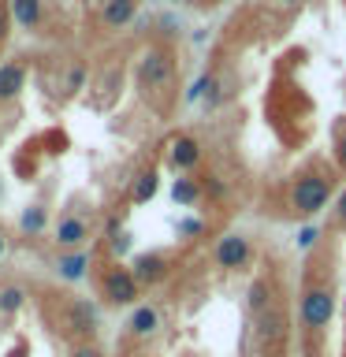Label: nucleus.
Masks as SVG:
<instances>
[{
  "label": "nucleus",
  "instance_id": "27",
  "mask_svg": "<svg viewBox=\"0 0 346 357\" xmlns=\"http://www.w3.org/2000/svg\"><path fill=\"white\" fill-rule=\"evenodd\" d=\"M335 160H339V167H346V130L335 138Z\"/></svg>",
  "mask_w": 346,
  "mask_h": 357
},
{
  "label": "nucleus",
  "instance_id": "15",
  "mask_svg": "<svg viewBox=\"0 0 346 357\" xmlns=\"http://www.w3.org/2000/svg\"><path fill=\"white\" fill-rule=\"evenodd\" d=\"M134 11H138V0H108L105 11H100V22H105L108 30H119L134 19Z\"/></svg>",
  "mask_w": 346,
  "mask_h": 357
},
{
  "label": "nucleus",
  "instance_id": "22",
  "mask_svg": "<svg viewBox=\"0 0 346 357\" xmlns=\"http://www.w3.org/2000/svg\"><path fill=\"white\" fill-rule=\"evenodd\" d=\"M335 227L346 231V186L339 190V197H335Z\"/></svg>",
  "mask_w": 346,
  "mask_h": 357
},
{
  "label": "nucleus",
  "instance_id": "30",
  "mask_svg": "<svg viewBox=\"0 0 346 357\" xmlns=\"http://www.w3.org/2000/svg\"><path fill=\"white\" fill-rule=\"evenodd\" d=\"M4 33H8L4 30V8H0V41H4Z\"/></svg>",
  "mask_w": 346,
  "mask_h": 357
},
{
  "label": "nucleus",
  "instance_id": "1",
  "mask_svg": "<svg viewBox=\"0 0 346 357\" xmlns=\"http://www.w3.org/2000/svg\"><path fill=\"white\" fill-rule=\"evenodd\" d=\"M335 197V186L328 175H301L294 178V186H290V212L294 216H317L320 208H328Z\"/></svg>",
  "mask_w": 346,
  "mask_h": 357
},
{
  "label": "nucleus",
  "instance_id": "6",
  "mask_svg": "<svg viewBox=\"0 0 346 357\" xmlns=\"http://www.w3.org/2000/svg\"><path fill=\"white\" fill-rule=\"evenodd\" d=\"M220 268H227V272H242V268H250L253 261V245L250 238H242V234H223L216 242V250H212Z\"/></svg>",
  "mask_w": 346,
  "mask_h": 357
},
{
  "label": "nucleus",
  "instance_id": "24",
  "mask_svg": "<svg viewBox=\"0 0 346 357\" xmlns=\"http://www.w3.org/2000/svg\"><path fill=\"white\" fill-rule=\"evenodd\" d=\"M108 245H112V253H127V250H130V238H127V231H119L116 238H108Z\"/></svg>",
  "mask_w": 346,
  "mask_h": 357
},
{
  "label": "nucleus",
  "instance_id": "5",
  "mask_svg": "<svg viewBox=\"0 0 346 357\" xmlns=\"http://www.w3.org/2000/svg\"><path fill=\"white\" fill-rule=\"evenodd\" d=\"M52 242L60 245L63 253L86 250V242H89V220L78 216V212H63V216L56 220V227H52Z\"/></svg>",
  "mask_w": 346,
  "mask_h": 357
},
{
  "label": "nucleus",
  "instance_id": "18",
  "mask_svg": "<svg viewBox=\"0 0 346 357\" xmlns=\"http://www.w3.org/2000/svg\"><path fill=\"white\" fill-rule=\"evenodd\" d=\"M27 287H19V283H8V287H0V317H15V312L27 305Z\"/></svg>",
  "mask_w": 346,
  "mask_h": 357
},
{
  "label": "nucleus",
  "instance_id": "28",
  "mask_svg": "<svg viewBox=\"0 0 346 357\" xmlns=\"http://www.w3.org/2000/svg\"><path fill=\"white\" fill-rule=\"evenodd\" d=\"M317 238H320V231H317V227H306V231H301V238H298V242H301V245H306V250H309V245L317 242Z\"/></svg>",
  "mask_w": 346,
  "mask_h": 357
},
{
  "label": "nucleus",
  "instance_id": "20",
  "mask_svg": "<svg viewBox=\"0 0 346 357\" xmlns=\"http://www.w3.org/2000/svg\"><path fill=\"white\" fill-rule=\"evenodd\" d=\"M197 194H201V190H197V183H194V178H175V186H172V197L179 201V205H194V201H197Z\"/></svg>",
  "mask_w": 346,
  "mask_h": 357
},
{
  "label": "nucleus",
  "instance_id": "23",
  "mask_svg": "<svg viewBox=\"0 0 346 357\" xmlns=\"http://www.w3.org/2000/svg\"><path fill=\"white\" fill-rule=\"evenodd\" d=\"M82 82H86V67H71V75H67V93L82 89Z\"/></svg>",
  "mask_w": 346,
  "mask_h": 357
},
{
  "label": "nucleus",
  "instance_id": "26",
  "mask_svg": "<svg viewBox=\"0 0 346 357\" xmlns=\"http://www.w3.org/2000/svg\"><path fill=\"white\" fill-rule=\"evenodd\" d=\"M71 357H105V354H100L93 342H82V346H75V350H71Z\"/></svg>",
  "mask_w": 346,
  "mask_h": 357
},
{
  "label": "nucleus",
  "instance_id": "8",
  "mask_svg": "<svg viewBox=\"0 0 346 357\" xmlns=\"http://www.w3.org/2000/svg\"><path fill=\"white\" fill-rule=\"evenodd\" d=\"M167 164L175 167V172H194V167L201 164V145L197 138H190V134H179V138H172V145H167Z\"/></svg>",
  "mask_w": 346,
  "mask_h": 357
},
{
  "label": "nucleus",
  "instance_id": "31",
  "mask_svg": "<svg viewBox=\"0 0 346 357\" xmlns=\"http://www.w3.org/2000/svg\"><path fill=\"white\" fill-rule=\"evenodd\" d=\"M279 4H290V8H298V4H306V0H279Z\"/></svg>",
  "mask_w": 346,
  "mask_h": 357
},
{
  "label": "nucleus",
  "instance_id": "3",
  "mask_svg": "<svg viewBox=\"0 0 346 357\" xmlns=\"http://www.w3.org/2000/svg\"><path fill=\"white\" fill-rule=\"evenodd\" d=\"M100 298L108 301V305H138V298H142V287H138V279L130 275V268L127 264H112L105 275H100Z\"/></svg>",
  "mask_w": 346,
  "mask_h": 357
},
{
  "label": "nucleus",
  "instance_id": "4",
  "mask_svg": "<svg viewBox=\"0 0 346 357\" xmlns=\"http://www.w3.org/2000/svg\"><path fill=\"white\" fill-rule=\"evenodd\" d=\"M175 78V60H172V52H164V49H145L142 52V60H138V82L145 89H160L167 86Z\"/></svg>",
  "mask_w": 346,
  "mask_h": 357
},
{
  "label": "nucleus",
  "instance_id": "21",
  "mask_svg": "<svg viewBox=\"0 0 346 357\" xmlns=\"http://www.w3.org/2000/svg\"><path fill=\"white\" fill-rule=\"evenodd\" d=\"M179 234H183V238H197V234H205V223L194 220V216H186L183 223H179Z\"/></svg>",
  "mask_w": 346,
  "mask_h": 357
},
{
  "label": "nucleus",
  "instance_id": "12",
  "mask_svg": "<svg viewBox=\"0 0 346 357\" xmlns=\"http://www.w3.org/2000/svg\"><path fill=\"white\" fill-rule=\"evenodd\" d=\"M246 305H250L253 320L268 317V312L276 309V290H272V283H268V279H253L250 290H246Z\"/></svg>",
  "mask_w": 346,
  "mask_h": 357
},
{
  "label": "nucleus",
  "instance_id": "9",
  "mask_svg": "<svg viewBox=\"0 0 346 357\" xmlns=\"http://www.w3.org/2000/svg\"><path fill=\"white\" fill-rule=\"evenodd\" d=\"M89 264H93V253L89 250H71V253H60V261H56V275L63 279V283H82Z\"/></svg>",
  "mask_w": 346,
  "mask_h": 357
},
{
  "label": "nucleus",
  "instance_id": "13",
  "mask_svg": "<svg viewBox=\"0 0 346 357\" xmlns=\"http://www.w3.org/2000/svg\"><path fill=\"white\" fill-rule=\"evenodd\" d=\"M253 324H257V342H261V346H276V342L287 339V317L279 309H272L268 317L253 320Z\"/></svg>",
  "mask_w": 346,
  "mask_h": 357
},
{
  "label": "nucleus",
  "instance_id": "17",
  "mask_svg": "<svg viewBox=\"0 0 346 357\" xmlns=\"http://www.w3.org/2000/svg\"><path fill=\"white\" fill-rule=\"evenodd\" d=\"M156 190H160V175H156V172H142L138 178H134V186H130V201H134V205H145V201L156 197Z\"/></svg>",
  "mask_w": 346,
  "mask_h": 357
},
{
  "label": "nucleus",
  "instance_id": "7",
  "mask_svg": "<svg viewBox=\"0 0 346 357\" xmlns=\"http://www.w3.org/2000/svg\"><path fill=\"white\" fill-rule=\"evenodd\" d=\"M127 268H130V275L138 279V287H156L167 275V257L164 253H138Z\"/></svg>",
  "mask_w": 346,
  "mask_h": 357
},
{
  "label": "nucleus",
  "instance_id": "29",
  "mask_svg": "<svg viewBox=\"0 0 346 357\" xmlns=\"http://www.w3.org/2000/svg\"><path fill=\"white\" fill-rule=\"evenodd\" d=\"M8 253V238H4V231H0V257Z\"/></svg>",
  "mask_w": 346,
  "mask_h": 357
},
{
  "label": "nucleus",
  "instance_id": "14",
  "mask_svg": "<svg viewBox=\"0 0 346 357\" xmlns=\"http://www.w3.org/2000/svg\"><path fill=\"white\" fill-rule=\"evenodd\" d=\"M27 86V67L22 63H0V100H15Z\"/></svg>",
  "mask_w": 346,
  "mask_h": 357
},
{
  "label": "nucleus",
  "instance_id": "19",
  "mask_svg": "<svg viewBox=\"0 0 346 357\" xmlns=\"http://www.w3.org/2000/svg\"><path fill=\"white\" fill-rule=\"evenodd\" d=\"M11 15L22 30H33L41 22V0H11Z\"/></svg>",
  "mask_w": 346,
  "mask_h": 357
},
{
  "label": "nucleus",
  "instance_id": "2",
  "mask_svg": "<svg viewBox=\"0 0 346 357\" xmlns=\"http://www.w3.org/2000/svg\"><path fill=\"white\" fill-rule=\"evenodd\" d=\"M298 320H301V328H309V331H324L335 320V290L324 287V283L306 287L298 298Z\"/></svg>",
  "mask_w": 346,
  "mask_h": 357
},
{
  "label": "nucleus",
  "instance_id": "16",
  "mask_svg": "<svg viewBox=\"0 0 346 357\" xmlns=\"http://www.w3.org/2000/svg\"><path fill=\"white\" fill-rule=\"evenodd\" d=\"M45 227H49V212H45L41 205L22 208V216H19V231L27 234V238H38V234H45Z\"/></svg>",
  "mask_w": 346,
  "mask_h": 357
},
{
  "label": "nucleus",
  "instance_id": "32",
  "mask_svg": "<svg viewBox=\"0 0 346 357\" xmlns=\"http://www.w3.org/2000/svg\"><path fill=\"white\" fill-rule=\"evenodd\" d=\"M0 194H4V183H0Z\"/></svg>",
  "mask_w": 346,
  "mask_h": 357
},
{
  "label": "nucleus",
  "instance_id": "11",
  "mask_svg": "<svg viewBox=\"0 0 346 357\" xmlns=\"http://www.w3.org/2000/svg\"><path fill=\"white\" fill-rule=\"evenodd\" d=\"M67 328L75 335H82V339H89V335L97 331V309L89 305L86 298H75L71 305H67Z\"/></svg>",
  "mask_w": 346,
  "mask_h": 357
},
{
  "label": "nucleus",
  "instance_id": "25",
  "mask_svg": "<svg viewBox=\"0 0 346 357\" xmlns=\"http://www.w3.org/2000/svg\"><path fill=\"white\" fill-rule=\"evenodd\" d=\"M205 89H212V78H209V75H205V78H197L194 89H190L186 97H190V100H197V97H205Z\"/></svg>",
  "mask_w": 346,
  "mask_h": 357
},
{
  "label": "nucleus",
  "instance_id": "10",
  "mask_svg": "<svg viewBox=\"0 0 346 357\" xmlns=\"http://www.w3.org/2000/svg\"><path fill=\"white\" fill-rule=\"evenodd\" d=\"M127 331L134 339H153L156 331H160V309L149 305V301H142V305H134L130 320H127Z\"/></svg>",
  "mask_w": 346,
  "mask_h": 357
}]
</instances>
